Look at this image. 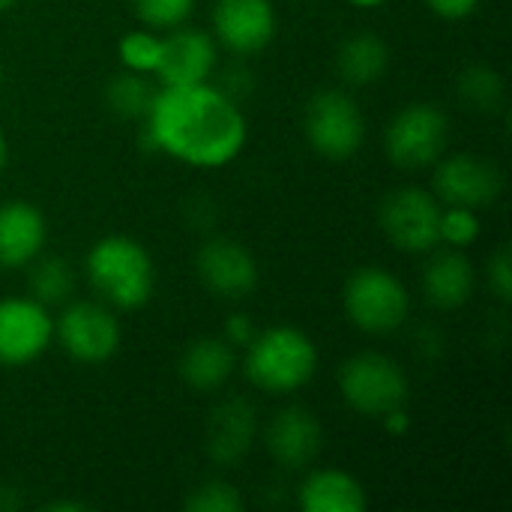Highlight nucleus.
I'll return each instance as SVG.
<instances>
[{
	"instance_id": "2f4dec72",
	"label": "nucleus",
	"mask_w": 512,
	"mask_h": 512,
	"mask_svg": "<svg viewBox=\"0 0 512 512\" xmlns=\"http://www.w3.org/2000/svg\"><path fill=\"white\" fill-rule=\"evenodd\" d=\"M381 426L393 435V438H399V435H405L408 429H411V417H408V408H396V411H390V414H384L381 417Z\"/></svg>"
},
{
	"instance_id": "393cba45",
	"label": "nucleus",
	"mask_w": 512,
	"mask_h": 512,
	"mask_svg": "<svg viewBox=\"0 0 512 512\" xmlns=\"http://www.w3.org/2000/svg\"><path fill=\"white\" fill-rule=\"evenodd\" d=\"M459 99L474 111H495L504 102V78L489 66H471L459 75Z\"/></svg>"
},
{
	"instance_id": "20e7f679",
	"label": "nucleus",
	"mask_w": 512,
	"mask_h": 512,
	"mask_svg": "<svg viewBox=\"0 0 512 512\" xmlns=\"http://www.w3.org/2000/svg\"><path fill=\"white\" fill-rule=\"evenodd\" d=\"M342 309L366 336H390L405 327L411 315V291L405 282L378 264L357 267L342 288Z\"/></svg>"
},
{
	"instance_id": "a878e982",
	"label": "nucleus",
	"mask_w": 512,
	"mask_h": 512,
	"mask_svg": "<svg viewBox=\"0 0 512 512\" xmlns=\"http://www.w3.org/2000/svg\"><path fill=\"white\" fill-rule=\"evenodd\" d=\"M480 210L471 207H441V222H438V246L450 249H471L480 240Z\"/></svg>"
},
{
	"instance_id": "1a4fd4ad",
	"label": "nucleus",
	"mask_w": 512,
	"mask_h": 512,
	"mask_svg": "<svg viewBox=\"0 0 512 512\" xmlns=\"http://www.w3.org/2000/svg\"><path fill=\"white\" fill-rule=\"evenodd\" d=\"M441 201L432 189L423 186H399L384 195L378 210V225L399 252L405 255H426L438 246V222H441Z\"/></svg>"
},
{
	"instance_id": "f8f14e48",
	"label": "nucleus",
	"mask_w": 512,
	"mask_h": 512,
	"mask_svg": "<svg viewBox=\"0 0 512 512\" xmlns=\"http://www.w3.org/2000/svg\"><path fill=\"white\" fill-rule=\"evenodd\" d=\"M216 66H219V45L213 33L180 24L174 30H165L162 57L153 78L159 81V87H189V84L210 81Z\"/></svg>"
},
{
	"instance_id": "423d86ee",
	"label": "nucleus",
	"mask_w": 512,
	"mask_h": 512,
	"mask_svg": "<svg viewBox=\"0 0 512 512\" xmlns=\"http://www.w3.org/2000/svg\"><path fill=\"white\" fill-rule=\"evenodd\" d=\"M303 135L321 159L348 162L366 144L363 108L345 90H321L306 105Z\"/></svg>"
},
{
	"instance_id": "bb28decb",
	"label": "nucleus",
	"mask_w": 512,
	"mask_h": 512,
	"mask_svg": "<svg viewBox=\"0 0 512 512\" xmlns=\"http://www.w3.org/2000/svg\"><path fill=\"white\" fill-rule=\"evenodd\" d=\"M138 21L150 30H174L180 24H186L198 6V0H129Z\"/></svg>"
},
{
	"instance_id": "f257e3e1",
	"label": "nucleus",
	"mask_w": 512,
	"mask_h": 512,
	"mask_svg": "<svg viewBox=\"0 0 512 512\" xmlns=\"http://www.w3.org/2000/svg\"><path fill=\"white\" fill-rule=\"evenodd\" d=\"M141 123L153 150L201 171L231 165L249 141V120L240 102L210 81L159 87Z\"/></svg>"
},
{
	"instance_id": "f03ea898",
	"label": "nucleus",
	"mask_w": 512,
	"mask_h": 512,
	"mask_svg": "<svg viewBox=\"0 0 512 512\" xmlns=\"http://www.w3.org/2000/svg\"><path fill=\"white\" fill-rule=\"evenodd\" d=\"M90 288L114 312H135L156 291V264L150 249L129 234L99 237L84 261Z\"/></svg>"
},
{
	"instance_id": "4468645a",
	"label": "nucleus",
	"mask_w": 512,
	"mask_h": 512,
	"mask_svg": "<svg viewBox=\"0 0 512 512\" xmlns=\"http://www.w3.org/2000/svg\"><path fill=\"white\" fill-rule=\"evenodd\" d=\"M195 273L201 285L222 300H243L258 285V261L240 240L213 237L195 252Z\"/></svg>"
},
{
	"instance_id": "c756f323",
	"label": "nucleus",
	"mask_w": 512,
	"mask_h": 512,
	"mask_svg": "<svg viewBox=\"0 0 512 512\" xmlns=\"http://www.w3.org/2000/svg\"><path fill=\"white\" fill-rule=\"evenodd\" d=\"M483 0H426V6L444 21H465L480 9Z\"/></svg>"
},
{
	"instance_id": "9b49d317",
	"label": "nucleus",
	"mask_w": 512,
	"mask_h": 512,
	"mask_svg": "<svg viewBox=\"0 0 512 512\" xmlns=\"http://www.w3.org/2000/svg\"><path fill=\"white\" fill-rule=\"evenodd\" d=\"M54 345V315L48 306L24 297H0V366L21 369L36 363Z\"/></svg>"
},
{
	"instance_id": "a211bd4d",
	"label": "nucleus",
	"mask_w": 512,
	"mask_h": 512,
	"mask_svg": "<svg viewBox=\"0 0 512 512\" xmlns=\"http://www.w3.org/2000/svg\"><path fill=\"white\" fill-rule=\"evenodd\" d=\"M429 261L423 267V294L429 300V306L441 309V312H453L462 309L477 288V270L471 264V258L465 255V249H432L426 252Z\"/></svg>"
},
{
	"instance_id": "72a5a7b5",
	"label": "nucleus",
	"mask_w": 512,
	"mask_h": 512,
	"mask_svg": "<svg viewBox=\"0 0 512 512\" xmlns=\"http://www.w3.org/2000/svg\"><path fill=\"white\" fill-rule=\"evenodd\" d=\"M351 6H357V9H378V6H384L387 0H348Z\"/></svg>"
},
{
	"instance_id": "c9c22d12",
	"label": "nucleus",
	"mask_w": 512,
	"mask_h": 512,
	"mask_svg": "<svg viewBox=\"0 0 512 512\" xmlns=\"http://www.w3.org/2000/svg\"><path fill=\"white\" fill-rule=\"evenodd\" d=\"M15 3H18V0H0V15H3V12H9Z\"/></svg>"
},
{
	"instance_id": "412c9836",
	"label": "nucleus",
	"mask_w": 512,
	"mask_h": 512,
	"mask_svg": "<svg viewBox=\"0 0 512 512\" xmlns=\"http://www.w3.org/2000/svg\"><path fill=\"white\" fill-rule=\"evenodd\" d=\"M387 69H390V45L372 30L351 33L336 51V75L348 87L378 84L387 75Z\"/></svg>"
},
{
	"instance_id": "2eb2a0df",
	"label": "nucleus",
	"mask_w": 512,
	"mask_h": 512,
	"mask_svg": "<svg viewBox=\"0 0 512 512\" xmlns=\"http://www.w3.org/2000/svg\"><path fill=\"white\" fill-rule=\"evenodd\" d=\"M264 450L285 471H309L324 450V429L318 417L303 405H288L276 411L264 432Z\"/></svg>"
},
{
	"instance_id": "aec40b11",
	"label": "nucleus",
	"mask_w": 512,
	"mask_h": 512,
	"mask_svg": "<svg viewBox=\"0 0 512 512\" xmlns=\"http://www.w3.org/2000/svg\"><path fill=\"white\" fill-rule=\"evenodd\" d=\"M237 369L234 348L222 336H201L192 339L177 363L183 384L195 393H219Z\"/></svg>"
},
{
	"instance_id": "f3484780",
	"label": "nucleus",
	"mask_w": 512,
	"mask_h": 512,
	"mask_svg": "<svg viewBox=\"0 0 512 512\" xmlns=\"http://www.w3.org/2000/svg\"><path fill=\"white\" fill-rule=\"evenodd\" d=\"M255 438H258V417L246 399L231 396L213 408L207 423V456L216 465L237 468L249 456Z\"/></svg>"
},
{
	"instance_id": "ddd939ff",
	"label": "nucleus",
	"mask_w": 512,
	"mask_h": 512,
	"mask_svg": "<svg viewBox=\"0 0 512 512\" xmlns=\"http://www.w3.org/2000/svg\"><path fill=\"white\" fill-rule=\"evenodd\" d=\"M210 27L219 48L249 57L276 39V6L273 0H216Z\"/></svg>"
},
{
	"instance_id": "7ed1b4c3",
	"label": "nucleus",
	"mask_w": 512,
	"mask_h": 512,
	"mask_svg": "<svg viewBox=\"0 0 512 512\" xmlns=\"http://www.w3.org/2000/svg\"><path fill=\"white\" fill-rule=\"evenodd\" d=\"M318 345L291 324H276L252 336L243 354L246 381L267 396H291L318 372Z\"/></svg>"
},
{
	"instance_id": "b1692460",
	"label": "nucleus",
	"mask_w": 512,
	"mask_h": 512,
	"mask_svg": "<svg viewBox=\"0 0 512 512\" xmlns=\"http://www.w3.org/2000/svg\"><path fill=\"white\" fill-rule=\"evenodd\" d=\"M117 57L120 66L138 75H156L159 57H162V33L150 30V27H138L120 36L117 42Z\"/></svg>"
},
{
	"instance_id": "dca6fc26",
	"label": "nucleus",
	"mask_w": 512,
	"mask_h": 512,
	"mask_svg": "<svg viewBox=\"0 0 512 512\" xmlns=\"http://www.w3.org/2000/svg\"><path fill=\"white\" fill-rule=\"evenodd\" d=\"M48 243V222L30 201L12 198L0 204V270H24Z\"/></svg>"
},
{
	"instance_id": "6e6552de",
	"label": "nucleus",
	"mask_w": 512,
	"mask_h": 512,
	"mask_svg": "<svg viewBox=\"0 0 512 512\" xmlns=\"http://www.w3.org/2000/svg\"><path fill=\"white\" fill-rule=\"evenodd\" d=\"M54 342L81 366L108 363L123 342L117 312L102 300H69L54 318Z\"/></svg>"
},
{
	"instance_id": "e433bc0d",
	"label": "nucleus",
	"mask_w": 512,
	"mask_h": 512,
	"mask_svg": "<svg viewBox=\"0 0 512 512\" xmlns=\"http://www.w3.org/2000/svg\"><path fill=\"white\" fill-rule=\"evenodd\" d=\"M0 84H3V63H0Z\"/></svg>"
},
{
	"instance_id": "4be33fe9",
	"label": "nucleus",
	"mask_w": 512,
	"mask_h": 512,
	"mask_svg": "<svg viewBox=\"0 0 512 512\" xmlns=\"http://www.w3.org/2000/svg\"><path fill=\"white\" fill-rule=\"evenodd\" d=\"M27 270V288L30 297L39 300L42 306H63L69 303V297L75 294V270L69 261L63 258H36L33 264L24 267Z\"/></svg>"
},
{
	"instance_id": "0eeeda50",
	"label": "nucleus",
	"mask_w": 512,
	"mask_h": 512,
	"mask_svg": "<svg viewBox=\"0 0 512 512\" xmlns=\"http://www.w3.org/2000/svg\"><path fill=\"white\" fill-rule=\"evenodd\" d=\"M450 141V117L435 102H411L399 108L384 129V153L402 171L432 168Z\"/></svg>"
},
{
	"instance_id": "9d476101",
	"label": "nucleus",
	"mask_w": 512,
	"mask_h": 512,
	"mask_svg": "<svg viewBox=\"0 0 512 512\" xmlns=\"http://www.w3.org/2000/svg\"><path fill=\"white\" fill-rule=\"evenodd\" d=\"M432 192L441 204L486 210L504 192V171L477 153H444L432 165Z\"/></svg>"
},
{
	"instance_id": "f704fd0d",
	"label": "nucleus",
	"mask_w": 512,
	"mask_h": 512,
	"mask_svg": "<svg viewBox=\"0 0 512 512\" xmlns=\"http://www.w3.org/2000/svg\"><path fill=\"white\" fill-rule=\"evenodd\" d=\"M48 510H75V512H81V510H84V504H66V501H57V504H51Z\"/></svg>"
},
{
	"instance_id": "5701e85b",
	"label": "nucleus",
	"mask_w": 512,
	"mask_h": 512,
	"mask_svg": "<svg viewBox=\"0 0 512 512\" xmlns=\"http://www.w3.org/2000/svg\"><path fill=\"white\" fill-rule=\"evenodd\" d=\"M156 84L150 75H138L123 69L120 75H114L105 87V102L108 108L123 117V120H144L150 111V102L156 96Z\"/></svg>"
},
{
	"instance_id": "7c9ffc66",
	"label": "nucleus",
	"mask_w": 512,
	"mask_h": 512,
	"mask_svg": "<svg viewBox=\"0 0 512 512\" xmlns=\"http://www.w3.org/2000/svg\"><path fill=\"white\" fill-rule=\"evenodd\" d=\"M252 336H255V327H252V318L249 315H231L228 321H225V342L231 345V348H246L249 342H252Z\"/></svg>"
},
{
	"instance_id": "39448f33",
	"label": "nucleus",
	"mask_w": 512,
	"mask_h": 512,
	"mask_svg": "<svg viewBox=\"0 0 512 512\" xmlns=\"http://www.w3.org/2000/svg\"><path fill=\"white\" fill-rule=\"evenodd\" d=\"M336 384L345 405L372 420L405 408L411 393L405 369L381 351H360L348 357L336 372Z\"/></svg>"
},
{
	"instance_id": "c85d7f7f",
	"label": "nucleus",
	"mask_w": 512,
	"mask_h": 512,
	"mask_svg": "<svg viewBox=\"0 0 512 512\" xmlns=\"http://www.w3.org/2000/svg\"><path fill=\"white\" fill-rule=\"evenodd\" d=\"M486 276H489V291L501 300L510 303L512 297V261H510V246H498L495 255L486 264Z\"/></svg>"
},
{
	"instance_id": "473e14b6",
	"label": "nucleus",
	"mask_w": 512,
	"mask_h": 512,
	"mask_svg": "<svg viewBox=\"0 0 512 512\" xmlns=\"http://www.w3.org/2000/svg\"><path fill=\"white\" fill-rule=\"evenodd\" d=\"M6 165H9V138H6L3 126H0V177L6 171Z\"/></svg>"
},
{
	"instance_id": "cd10ccee",
	"label": "nucleus",
	"mask_w": 512,
	"mask_h": 512,
	"mask_svg": "<svg viewBox=\"0 0 512 512\" xmlns=\"http://www.w3.org/2000/svg\"><path fill=\"white\" fill-rule=\"evenodd\" d=\"M186 510L189 512H240L243 510V498L240 492L225 483V480H207L198 489H192V495L186 498Z\"/></svg>"
},
{
	"instance_id": "6ab92c4d",
	"label": "nucleus",
	"mask_w": 512,
	"mask_h": 512,
	"mask_svg": "<svg viewBox=\"0 0 512 512\" xmlns=\"http://www.w3.org/2000/svg\"><path fill=\"white\" fill-rule=\"evenodd\" d=\"M297 504L303 512H363L369 507V495L363 483L342 468H309Z\"/></svg>"
}]
</instances>
